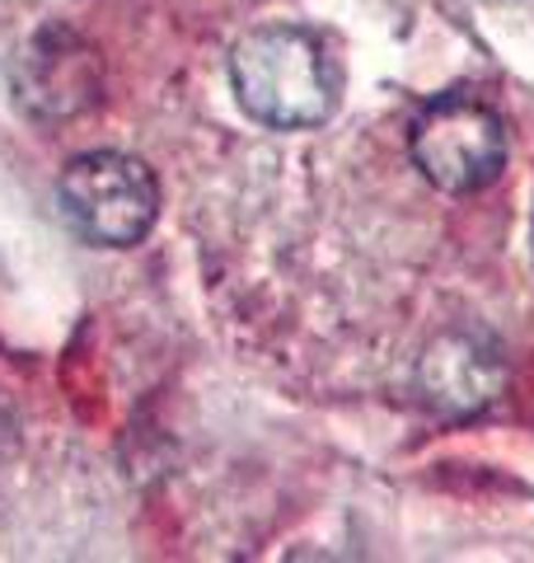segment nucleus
Returning a JSON list of instances; mask_svg holds the SVG:
<instances>
[{
  "label": "nucleus",
  "mask_w": 534,
  "mask_h": 563,
  "mask_svg": "<svg viewBox=\"0 0 534 563\" xmlns=\"http://www.w3.org/2000/svg\"><path fill=\"white\" fill-rule=\"evenodd\" d=\"M99 57L76 33L47 29L29 43L20 62V103L33 118H76L89 103H99Z\"/></svg>",
  "instance_id": "obj_5"
},
{
  "label": "nucleus",
  "mask_w": 534,
  "mask_h": 563,
  "mask_svg": "<svg viewBox=\"0 0 534 563\" xmlns=\"http://www.w3.org/2000/svg\"><path fill=\"white\" fill-rule=\"evenodd\" d=\"M507 352L488 329H445L418 357V395L441 418H478L507 395Z\"/></svg>",
  "instance_id": "obj_4"
},
{
  "label": "nucleus",
  "mask_w": 534,
  "mask_h": 563,
  "mask_svg": "<svg viewBox=\"0 0 534 563\" xmlns=\"http://www.w3.org/2000/svg\"><path fill=\"white\" fill-rule=\"evenodd\" d=\"M511 132L492 103L474 95H441L422 103L408 122V155L432 188L450 198H469L502 179Z\"/></svg>",
  "instance_id": "obj_3"
},
{
  "label": "nucleus",
  "mask_w": 534,
  "mask_h": 563,
  "mask_svg": "<svg viewBox=\"0 0 534 563\" xmlns=\"http://www.w3.org/2000/svg\"><path fill=\"white\" fill-rule=\"evenodd\" d=\"M240 109L272 132L324 128L343 103V66L305 24H263L230 52Z\"/></svg>",
  "instance_id": "obj_1"
},
{
  "label": "nucleus",
  "mask_w": 534,
  "mask_h": 563,
  "mask_svg": "<svg viewBox=\"0 0 534 563\" xmlns=\"http://www.w3.org/2000/svg\"><path fill=\"white\" fill-rule=\"evenodd\" d=\"M57 202L66 225L94 250H132L151 235L159 217V179L155 169L127 151H85L62 179Z\"/></svg>",
  "instance_id": "obj_2"
}]
</instances>
